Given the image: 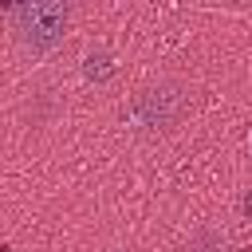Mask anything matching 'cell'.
<instances>
[{"instance_id": "cell-6", "label": "cell", "mask_w": 252, "mask_h": 252, "mask_svg": "<svg viewBox=\"0 0 252 252\" xmlns=\"http://www.w3.org/2000/svg\"><path fill=\"white\" fill-rule=\"evenodd\" d=\"M106 252H122V248H106Z\"/></svg>"}, {"instance_id": "cell-2", "label": "cell", "mask_w": 252, "mask_h": 252, "mask_svg": "<svg viewBox=\"0 0 252 252\" xmlns=\"http://www.w3.org/2000/svg\"><path fill=\"white\" fill-rule=\"evenodd\" d=\"M8 24H12V35H16L20 51L47 55L63 43L67 24H71V8L59 4V0H32V4L8 8Z\"/></svg>"}, {"instance_id": "cell-5", "label": "cell", "mask_w": 252, "mask_h": 252, "mask_svg": "<svg viewBox=\"0 0 252 252\" xmlns=\"http://www.w3.org/2000/svg\"><path fill=\"white\" fill-rule=\"evenodd\" d=\"M244 213H248V217H252V193H248V197H244Z\"/></svg>"}, {"instance_id": "cell-4", "label": "cell", "mask_w": 252, "mask_h": 252, "mask_svg": "<svg viewBox=\"0 0 252 252\" xmlns=\"http://www.w3.org/2000/svg\"><path fill=\"white\" fill-rule=\"evenodd\" d=\"M110 71H114V63H110V55H106V51L87 55V79H106Z\"/></svg>"}, {"instance_id": "cell-3", "label": "cell", "mask_w": 252, "mask_h": 252, "mask_svg": "<svg viewBox=\"0 0 252 252\" xmlns=\"http://www.w3.org/2000/svg\"><path fill=\"white\" fill-rule=\"evenodd\" d=\"M181 252H228V244H224V236H220V232L205 228V232H197Z\"/></svg>"}, {"instance_id": "cell-1", "label": "cell", "mask_w": 252, "mask_h": 252, "mask_svg": "<svg viewBox=\"0 0 252 252\" xmlns=\"http://www.w3.org/2000/svg\"><path fill=\"white\" fill-rule=\"evenodd\" d=\"M189 87L177 83V79H154V83H142L126 94V102L118 106V126L138 138V142H158V138H169L185 114H189Z\"/></svg>"}]
</instances>
